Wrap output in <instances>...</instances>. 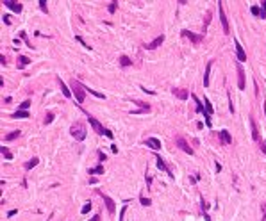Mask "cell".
<instances>
[{
	"mask_svg": "<svg viewBox=\"0 0 266 221\" xmlns=\"http://www.w3.org/2000/svg\"><path fill=\"white\" fill-rule=\"evenodd\" d=\"M70 134H72V137H73L75 141H84L88 136V130H86V127H84V123L75 121V123L70 127Z\"/></svg>",
	"mask_w": 266,
	"mask_h": 221,
	"instance_id": "obj_1",
	"label": "cell"
},
{
	"mask_svg": "<svg viewBox=\"0 0 266 221\" xmlns=\"http://www.w3.org/2000/svg\"><path fill=\"white\" fill-rule=\"evenodd\" d=\"M70 87H72V91H73V94H75V98H77L79 103H84V98H86V87L80 84L79 80H72L70 82Z\"/></svg>",
	"mask_w": 266,
	"mask_h": 221,
	"instance_id": "obj_2",
	"label": "cell"
},
{
	"mask_svg": "<svg viewBox=\"0 0 266 221\" xmlns=\"http://www.w3.org/2000/svg\"><path fill=\"white\" fill-rule=\"evenodd\" d=\"M218 11H220V22H222L223 27V34H231V29H229V20L225 16V11H223V2H218Z\"/></svg>",
	"mask_w": 266,
	"mask_h": 221,
	"instance_id": "obj_3",
	"label": "cell"
},
{
	"mask_svg": "<svg viewBox=\"0 0 266 221\" xmlns=\"http://www.w3.org/2000/svg\"><path fill=\"white\" fill-rule=\"evenodd\" d=\"M86 116H88V121L91 123V127L95 128V132H96L98 136H102V134H105V128L102 127V123H100L98 119H96V118H93V116H91L89 112H86Z\"/></svg>",
	"mask_w": 266,
	"mask_h": 221,
	"instance_id": "obj_4",
	"label": "cell"
},
{
	"mask_svg": "<svg viewBox=\"0 0 266 221\" xmlns=\"http://www.w3.org/2000/svg\"><path fill=\"white\" fill-rule=\"evenodd\" d=\"M175 145L179 146L182 152H186V153H189V155H193V148L188 145V141H186L184 137H180V136H179V137H175Z\"/></svg>",
	"mask_w": 266,
	"mask_h": 221,
	"instance_id": "obj_5",
	"label": "cell"
},
{
	"mask_svg": "<svg viewBox=\"0 0 266 221\" xmlns=\"http://www.w3.org/2000/svg\"><path fill=\"white\" fill-rule=\"evenodd\" d=\"M234 45H236V55H238V62H243V61H247V52L243 50L241 43L238 41V39H234Z\"/></svg>",
	"mask_w": 266,
	"mask_h": 221,
	"instance_id": "obj_6",
	"label": "cell"
},
{
	"mask_svg": "<svg viewBox=\"0 0 266 221\" xmlns=\"http://www.w3.org/2000/svg\"><path fill=\"white\" fill-rule=\"evenodd\" d=\"M236 70H238V86H239V89H245V70L241 66V62L236 64Z\"/></svg>",
	"mask_w": 266,
	"mask_h": 221,
	"instance_id": "obj_7",
	"label": "cell"
},
{
	"mask_svg": "<svg viewBox=\"0 0 266 221\" xmlns=\"http://www.w3.org/2000/svg\"><path fill=\"white\" fill-rule=\"evenodd\" d=\"M182 36H184V38H188V39H191V41L195 43V45H198V43L204 39V36H202V34H198V36H197V34H193V32H189V30H186V29L182 30Z\"/></svg>",
	"mask_w": 266,
	"mask_h": 221,
	"instance_id": "obj_8",
	"label": "cell"
},
{
	"mask_svg": "<svg viewBox=\"0 0 266 221\" xmlns=\"http://www.w3.org/2000/svg\"><path fill=\"white\" fill-rule=\"evenodd\" d=\"M163 41H164V36L161 34V36H157L154 41L146 43V45H145V48H146V50H155V48H157L159 45H163Z\"/></svg>",
	"mask_w": 266,
	"mask_h": 221,
	"instance_id": "obj_9",
	"label": "cell"
},
{
	"mask_svg": "<svg viewBox=\"0 0 266 221\" xmlns=\"http://www.w3.org/2000/svg\"><path fill=\"white\" fill-rule=\"evenodd\" d=\"M2 4H4L6 7H9L11 11H14V13H22V4H18L14 0H4Z\"/></svg>",
	"mask_w": 266,
	"mask_h": 221,
	"instance_id": "obj_10",
	"label": "cell"
},
{
	"mask_svg": "<svg viewBox=\"0 0 266 221\" xmlns=\"http://www.w3.org/2000/svg\"><path fill=\"white\" fill-rule=\"evenodd\" d=\"M98 195H100V196L104 198V202H105V205H107V211H109L111 214H114V211H116V205H114V202H113V200H111V198H109L107 195L100 193V191H98Z\"/></svg>",
	"mask_w": 266,
	"mask_h": 221,
	"instance_id": "obj_11",
	"label": "cell"
},
{
	"mask_svg": "<svg viewBox=\"0 0 266 221\" xmlns=\"http://www.w3.org/2000/svg\"><path fill=\"white\" fill-rule=\"evenodd\" d=\"M145 145L148 146V148H152V150H159V148H161V141H159L157 137H146Z\"/></svg>",
	"mask_w": 266,
	"mask_h": 221,
	"instance_id": "obj_12",
	"label": "cell"
},
{
	"mask_svg": "<svg viewBox=\"0 0 266 221\" xmlns=\"http://www.w3.org/2000/svg\"><path fill=\"white\" fill-rule=\"evenodd\" d=\"M172 93L175 94L179 100H186V98H188V91H186V89H182V87H173Z\"/></svg>",
	"mask_w": 266,
	"mask_h": 221,
	"instance_id": "obj_13",
	"label": "cell"
},
{
	"mask_svg": "<svg viewBox=\"0 0 266 221\" xmlns=\"http://www.w3.org/2000/svg\"><path fill=\"white\" fill-rule=\"evenodd\" d=\"M250 130H252V139L254 141H259V130H257V125H256V119L250 118Z\"/></svg>",
	"mask_w": 266,
	"mask_h": 221,
	"instance_id": "obj_14",
	"label": "cell"
},
{
	"mask_svg": "<svg viewBox=\"0 0 266 221\" xmlns=\"http://www.w3.org/2000/svg\"><path fill=\"white\" fill-rule=\"evenodd\" d=\"M155 161H157V168H159V170H164V171H166V173H168V175H170V177H173L172 170H170V168H168V166L164 164V161H163V159H161V157H159V155L155 157Z\"/></svg>",
	"mask_w": 266,
	"mask_h": 221,
	"instance_id": "obj_15",
	"label": "cell"
},
{
	"mask_svg": "<svg viewBox=\"0 0 266 221\" xmlns=\"http://www.w3.org/2000/svg\"><path fill=\"white\" fill-rule=\"evenodd\" d=\"M218 134H220V139H222L223 145H231L232 143V137H231V134H229L227 130H220Z\"/></svg>",
	"mask_w": 266,
	"mask_h": 221,
	"instance_id": "obj_16",
	"label": "cell"
},
{
	"mask_svg": "<svg viewBox=\"0 0 266 221\" xmlns=\"http://www.w3.org/2000/svg\"><path fill=\"white\" fill-rule=\"evenodd\" d=\"M211 68H213V61H209L206 66V73H204V86H209V75H211Z\"/></svg>",
	"mask_w": 266,
	"mask_h": 221,
	"instance_id": "obj_17",
	"label": "cell"
},
{
	"mask_svg": "<svg viewBox=\"0 0 266 221\" xmlns=\"http://www.w3.org/2000/svg\"><path fill=\"white\" fill-rule=\"evenodd\" d=\"M250 13L254 14V16H259V18H266V13L263 11L261 7H257V6H254V7L250 9Z\"/></svg>",
	"mask_w": 266,
	"mask_h": 221,
	"instance_id": "obj_18",
	"label": "cell"
},
{
	"mask_svg": "<svg viewBox=\"0 0 266 221\" xmlns=\"http://www.w3.org/2000/svg\"><path fill=\"white\" fill-rule=\"evenodd\" d=\"M57 82H59V86H61V89H63V94H64V96H66V98H70V96H72V91H70L68 87H66V84H64V82H63V80H61L59 77H57Z\"/></svg>",
	"mask_w": 266,
	"mask_h": 221,
	"instance_id": "obj_19",
	"label": "cell"
},
{
	"mask_svg": "<svg viewBox=\"0 0 266 221\" xmlns=\"http://www.w3.org/2000/svg\"><path fill=\"white\" fill-rule=\"evenodd\" d=\"M20 136H22V130H13V132H11V134H7L4 139H6V141H14V139H16V137H20Z\"/></svg>",
	"mask_w": 266,
	"mask_h": 221,
	"instance_id": "obj_20",
	"label": "cell"
},
{
	"mask_svg": "<svg viewBox=\"0 0 266 221\" xmlns=\"http://www.w3.org/2000/svg\"><path fill=\"white\" fill-rule=\"evenodd\" d=\"M211 16H213V13H211V11H207V13H206V22H204V30H202V36H206L207 25L211 23Z\"/></svg>",
	"mask_w": 266,
	"mask_h": 221,
	"instance_id": "obj_21",
	"label": "cell"
},
{
	"mask_svg": "<svg viewBox=\"0 0 266 221\" xmlns=\"http://www.w3.org/2000/svg\"><path fill=\"white\" fill-rule=\"evenodd\" d=\"M18 61H20L18 68H23V66H27V64H31V59H29L27 55H20V57H18Z\"/></svg>",
	"mask_w": 266,
	"mask_h": 221,
	"instance_id": "obj_22",
	"label": "cell"
},
{
	"mask_svg": "<svg viewBox=\"0 0 266 221\" xmlns=\"http://www.w3.org/2000/svg\"><path fill=\"white\" fill-rule=\"evenodd\" d=\"M38 162H39V159H38V157H32V159H31V161H29V162L25 164V170H27V171H29V170H32V168H34Z\"/></svg>",
	"mask_w": 266,
	"mask_h": 221,
	"instance_id": "obj_23",
	"label": "cell"
},
{
	"mask_svg": "<svg viewBox=\"0 0 266 221\" xmlns=\"http://www.w3.org/2000/svg\"><path fill=\"white\" fill-rule=\"evenodd\" d=\"M191 98H193V100H195V103H197V112H206V110H204V107H202V102L198 100L195 94H191Z\"/></svg>",
	"mask_w": 266,
	"mask_h": 221,
	"instance_id": "obj_24",
	"label": "cell"
},
{
	"mask_svg": "<svg viewBox=\"0 0 266 221\" xmlns=\"http://www.w3.org/2000/svg\"><path fill=\"white\" fill-rule=\"evenodd\" d=\"M120 64H121V66H130V64H132V61H130L127 55H121V57H120Z\"/></svg>",
	"mask_w": 266,
	"mask_h": 221,
	"instance_id": "obj_25",
	"label": "cell"
},
{
	"mask_svg": "<svg viewBox=\"0 0 266 221\" xmlns=\"http://www.w3.org/2000/svg\"><path fill=\"white\" fill-rule=\"evenodd\" d=\"M13 118H29V112L27 110H16L13 114Z\"/></svg>",
	"mask_w": 266,
	"mask_h": 221,
	"instance_id": "obj_26",
	"label": "cell"
},
{
	"mask_svg": "<svg viewBox=\"0 0 266 221\" xmlns=\"http://www.w3.org/2000/svg\"><path fill=\"white\" fill-rule=\"evenodd\" d=\"M93 173H96V175H104V166H96V168H91V170H89V175H93Z\"/></svg>",
	"mask_w": 266,
	"mask_h": 221,
	"instance_id": "obj_27",
	"label": "cell"
},
{
	"mask_svg": "<svg viewBox=\"0 0 266 221\" xmlns=\"http://www.w3.org/2000/svg\"><path fill=\"white\" fill-rule=\"evenodd\" d=\"M0 152H2V155H4L6 159H13V153L7 150V146H2V148H0Z\"/></svg>",
	"mask_w": 266,
	"mask_h": 221,
	"instance_id": "obj_28",
	"label": "cell"
},
{
	"mask_svg": "<svg viewBox=\"0 0 266 221\" xmlns=\"http://www.w3.org/2000/svg\"><path fill=\"white\" fill-rule=\"evenodd\" d=\"M134 103H137V105L141 107V110H146V112L150 110V105H148V103H145V102H134Z\"/></svg>",
	"mask_w": 266,
	"mask_h": 221,
	"instance_id": "obj_29",
	"label": "cell"
},
{
	"mask_svg": "<svg viewBox=\"0 0 266 221\" xmlns=\"http://www.w3.org/2000/svg\"><path fill=\"white\" fill-rule=\"evenodd\" d=\"M116 7H118V2H114V0H113L111 4H109V13H111V14H113V13H116Z\"/></svg>",
	"mask_w": 266,
	"mask_h": 221,
	"instance_id": "obj_30",
	"label": "cell"
},
{
	"mask_svg": "<svg viewBox=\"0 0 266 221\" xmlns=\"http://www.w3.org/2000/svg\"><path fill=\"white\" fill-rule=\"evenodd\" d=\"M52 121H54V114H52V112H47V116H45V123H47V125H50Z\"/></svg>",
	"mask_w": 266,
	"mask_h": 221,
	"instance_id": "obj_31",
	"label": "cell"
},
{
	"mask_svg": "<svg viewBox=\"0 0 266 221\" xmlns=\"http://www.w3.org/2000/svg\"><path fill=\"white\" fill-rule=\"evenodd\" d=\"M38 4H39V9H41L43 13H48V7H47V2H45V0H39Z\"/></svg>",
	"mask_w": 266,
	"mask_h": 221,
	"instance_id": "obj_32",
	"label": "cell"
},
{
	"mask_svg": "<svg viewBox=\"0 0 266 221\" xmlns=\"http://www.w3.org/2000/svg\"><path fill=\"white\" fill-rule=\"evenodd\" d=\"M89 211H91V203H89V202H88V203L84 205V207H82V209H80V212H82V214H86V212H89Z\"/></svg>",
	"mask_w": 266,
	"mask_h": 221,
	"instance_id": "obj_33",
	"label": "cell"
},
{
	"mask_svg": "<svg viewBox=\"0 0 266 221\" xmlns=\"http://www.w3.org/2000/svg\"><path fill=\"white\" fill-rule=\"evenodd\" d=\"M29 105H31V102H29V100H25L23 103H20V110H27V109H29Z\"/></svg>",
	"mask_w": 266,
	"mask_h": 221,
	"instance_id": "obj_34",
	"label": "cell"
},
{
	"mask_svg": "<svg viewBox=\"0 0 266 221\" xmlns=\"http://www.w3.org/2000/svg\"><path fill=\"white\" fill-rule=\"evenodd\" d=\"M150 203H152V202H150L148 198H145V196H141V205H145V207H148Z\"/></svg>",
	"mask_w": 266,
	"mask_h": 221,
	"instance_id": "obj_35",
	"label": "cell"
},
{
	"mask_svg": "<svg viewBox=\"0 0 266 221\" xmlns=\"http://www.w3.org/2000/svg\"><path fill=\"white\" fill-rule=\"evenodd\" d=\"M261 211H263V221H266V203H261Z\"/></svg>",
	"mask_w": 266,
	"mask_h": 221,
	"instance_id": "obj_36",
	"label": "cell"
},
{
	"mask_svg": "<svg viewBox=\"0 0 266 221\" xmlns=\"http://www.w3.org/2000/svg\"><path fill=\"white\" fill-rule=\"evenodd\" d=\"M125 211H127V205H123V209L120 211V221H123V216H125Z\"/></svg>",
	"mask_w": 266,
	"mask_h": 221,
	"instance_id": "obj_37",
	"label": "cell"
},
{
	"mask_svg": "<svg viewBox=\"0 0 266 221\" xmlns=\"http://www.w3.org/2000/svg\"><path fill=\"white\" fill-rule=\"evenodd\" d=\"M98 159H100V162L105 161V155H104V152H98Z\"/></svg>",
	"mask_w": 266,
	"mask_h": 221,
	"instance_id": "obj_38",
	"label": "cell"
},
{
	"mask_svg": "<svg viewBox=\"0 0 266 221\" xmlns=\"http://www.w3.org/2000/svg\"><path fill=\"white\" fill-rule=\"evenodd\" d=\"M2 20H4V23H7V25L11 23V20H9V16H7V14H6V16H2Z\"/></svg>",
	"mask_w": 266,
	"mask_h": 221,
	"instance_id": "obj_39",
	"label": "cell"
},
{
	"mask_svg": "<svg viewBox=\"0 0 266 221\" xmlns=\"http://www.w3.org/2000/svg\"><path fill=\"white\" fill-rule=\"evenodd\" d=\"M259 146H261V150L266 153V143H261V141H259Z\"/></svg>",
	"mask_w": 266,
	"mask_h": 221,
	"instance_id": "obj_40",
	"label": "cell"
},
{
	"mask_svg": "<svg viewBox=\"0 0 266 221\" xmlns=\"http://www.w3.org/2000/svg\"><path fill=\"white\" fill-rule=\"evenodd\" d=\"M105 136L109 137V139H113V132H111V130H107V128H105Z\"/></svg>",
	"mask_w": 266,
	"mask_h": 221,
	"instance_id": "obj_41",
	"label": "cell"
},
{
	"mask_svg": "<svg viewBox=\"0 0 266 221\" xmlns=\"http://www.w3.org/2000/svg\"><path fill=\"white\" fill-rule=\"evenodd\" d=\"M18 212V211H9V212H7V216H9V218H11V216H14V214H16Z\"/></svg>",
	"mask_w": 266,
	"mask_h": 221,
	"instance_id": "obj_42",
	"label": "cell"
},
{
	"mask_svg": "<svg viewBox=\"0 0 266 221\" xmlns=\"http://www.w3.org/2000/svg\"><path fill=\"white\" fill-rule=\"evenodd\" d=\"M98 219H100V216L96 214V216H93V218H91V219H89V221H98Z\"/></svg>",
	"mask_w": 266,
	"mask_h": 221,
	"instance_id": "obj_43",
	"label": "cell"
},
{
	"mask_svg": "<svg viewBox=\"0 0 266 221\" xmlns=\"http://www.w3.org/2000/svg\"><path fill=\"white\" fill-rule=\"evenodd\" d=\"M261 6H263V11L266 13V0H264V2H261Z\"/></svg>",
	"mask_w": 266,
	"mask_h": 221,
	"instance_id": "obj_44",
	"label": "cell"
},
{
	"mask_svg": "<svg viewBox=\"0 0 266 221\" xmlns=\"http://www.w3.org/2000/svg\"><path fill=\"white\" fill-rule=\"evenodd\" d=\"M263 109H264V116H266V102H264V105H263Z\"/></svg>",
	"mask_w": 266,
	"mask_h": 221,
	"instance_id": "obj_45",
	"label": "cell"
}]
</instances>
